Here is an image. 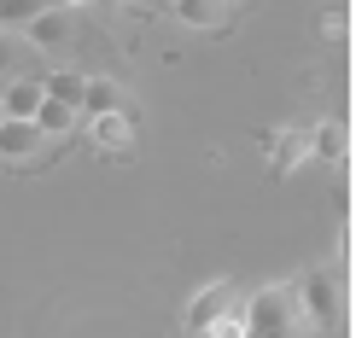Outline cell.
I'll return each instance as SVG.
<instances>
[{
	"label": "cell",
	"instance_id": "15",
	"mask_svg": "<svg viewBox=\"0 0 356 338\" xmlns=\"http://www.w3.org/2000/svg\"><path fill=\"white\" fill-rule=\"evenodd\" d=\"M321 29L339 41V35H350V18H345V12H327V24H321Z\"/></svg>",
	"mask_w": 356,
	"mask_h": 338
},
{
	"label": "cell",
	"instance_id": "13",
	"mask_svg": "<svg viewBox=\"0 0 356 338\" xmlns=\"http://www.w3.org/2000/svg\"><path fill=\"white\" fill-rule=\"evenodd\" d=\"M269 152H275V175H286V169H298V158L309 152V146H304V135H275Z\"/></svg>",
	"mask_w": 356,
	"mask_h": 338
},
{
	"label": "cell",
	"instance_id": "18",
	"mask_svg": "<svg viewBox=\"0 0 356 338\" xmlns=\"http://www.w3.org/2000/svg\"><path fill=\"white\" fill-rule=\"evenodd\" d=\"M199 338H204V332H199Z\"/></svg>",
	"mask_w": 356,
	"mask_h": 338
},
{
	"label": "cell",
	"instance_id": "11",
	"mask_svg": "<svg viewBox=\"0 0 356 338\" xmlns=\"http://www.w3.org/2000/svg\"><path fill=\"white\" fill-rule=\"evenodd\" d=\"M70 123H76V111H65V105H53V99H41V111H35L41 140H47V135H70Z\"/></svg>",
	"mask_w": 356,
	"mask_h": 338
},
{
	"label": "cell",
	"instance_id": "7",
	"mask_svg": "<svg viewBox=\"0 0 356 338\" xmlns=\"http://www.w3.org/2000/svg\"><path fill=\"white\" fill-rule=\"evenodd\" d=\"M35 111H41V82H12L0 94V117L6 123H35Z\"/></svg>",
	"mask_w": 356,
	"mask_h": 338
},
{
	"label": "cell",
	"instance_id": "17",
	"mask_svg": "<svg viewBox=\"0 0 356 338\" xmlns=\"http://www.w3.org/2000/svg\"><path fill=\"white\" fill-rule=\"evenodd\" d=\"M350 251H356V233H350V222H345V228H339V257L350 262Z\"/></svg>",
	"mask_w": 356,
	"mask_h": 338
},
{
	"label": "cell",
	"instance_id": "2",
	"mask_svg": "<svg viewBox=\"0 0 356 338\" xmlns=\"http://www.w3.org/2000/svg\"><path fill=\"white\" fill-rule=\"evenodd\" d=\"M245 338H304L292 286H263L257 298L245 303Z\"/></svg>",
	"mask_w": 356,
	"mask_h": 338
},
{
	"label": "cell",
	"instance_id": "12",
	"mask_svg": "<svg viewBox=\"0 0 356 338\" xmlns=\"http://www.w3.org/2000/svg\"><path fill=\"white\" fill-rule=\"evenodd\" d=\"M175 18H181V24H193V29H211V24H222V18H228V6H204V0H181V6H175Z\"/></svg>",
	"mask_w": 356,
	"mask_h": 338
},
{
	"label": "cell",
	"instance_id": "5",
	"mask_svg": "<svg viewBox=\"0 0 356 338\" xmlns=\"http://www.w3.org/2000/svg\"><path fill=\"white\" fill-rule=\"evenodd\" d=\"M94 146L111 152V158H129V152H135V117H129V111L94 117Z\"/></svg>",
	"mask_w": 356,
	"mask_h": 338
},
{
	"label": "cell",
	"instance_id": "14",
	"mask_svg": "<svg viewBox=\"0 0 356 338\" xmlns=\"http://www.w3.org/2000/svg\"><path fill=\"white\" fill-rule=\"evenodd\" d=\"M204 338H245V303H228V310L204 327Z\"/></svg>",
	"mask_w": 356,
	"mask_h": 338
},
{
	"label": "cell",
	"instance_id": "4",
	"mask_svg": "<svg viewBox=\"0 0 356 338\" xmlns=\"http://www.w3.org/2000/svg\"><path fill=\"white\" fill-rule=\"evenodd\" d=\"M228 303H234V280H211L204 291H193V303H187V338H199Z\"/></svg>",
	"mask_w": 356,
	"mask_h": 338
},
{
	"label": "cell",
	"instance_id": "16",
	"mask_svg": "<svg viewBox=\"0 0 356 338\" xmlns=\"http://www.w3.org/2000/svg\"><path fill=\"white\" fill-rule=\"evenodd\" d=\"M12 65H18V41L0 35V70H12Z\"/></svg>",
	"mask_w": 356,
	"mask_h": 338
},
{
	"label": "cell",
	"instance_id": "6",
	"mask_svg": "<svg viewBox=\"0 0 356 338\" xmlns=\"http://www.w3.org/2000/svg\"><path fill=\"white\" fill-rule=\"evenodd\" d=\"M309 158H321V164H345L350 158V128L339 123V117H327V123H316V135L304 140Z\"/></svg>",
	"mask_w": 356,
	"mask_h": 338
},
{
	"label": "cell",
	"instance_id": "3",
	"mask_svg": "<svg viewBox=\"0 0 356 338\" xmlns=\"http://www.w3.org/2000/svg\"><path fill=\"white\" fill-rule=\"evenodd\" d=\"M24 29H29V41H35L41 53H65V47H70V35H76V24H70V12H65V6H41Z\"/></svg>",
	"mask_w": 356,
	"mask_h": 338
},
{
	"label": "cell",
	"instance_id": "9",
	"mask_svg": "<svg viewBox=\"0 0 356 338\" xmlns=\"http://www.w3.org/2000/svg\"><path fill=\"white\" fill-rule=\"evenodd\" d=\"M41 152V128L35 123H6L0 117V158H29Z\"/></svg>",
	"mask_w": 356,
	"mask_h": 338
},
{
	"label": "cell",
	"instance_id": "8",
	"mask_svg": "<svg viewBox=\"0 0 356 338\" xmlns=\"http://www.w3.org/2000/svg\"><path fill=\"white\" fill-rule=\"evenodd\" d=\"M82 87H88V76H76V70H53V76L41 82V99H53V105H65V111H82Z\"/></svg>",
	"mask_w": 356,
	"mask_h": 338
},
{
	"label": "cell",
	"instance_id": "1",
	"mask_svg": "<svg viewBox=\"0 0 356 338\" xmlns=\"http://www.w3.org/2000/svg\"><path fill=\"white\" fill-rule=\"evenodd\" d=\"M292 303H298V321L309 332H339V321H345V291L327 269H309L298 286H292Z\"/></svg>",
	"mask_w": 356,
	"mask_h": 338
},
{
	"label": "cell",
	"instance_id": "10",
	"mask_svg": "<svg viewBox=\"0 0 356 338\" xmlns=\"http://www.w3.org/2000/svg\"><path fill=\"white\" fill-rule=\"evenodd\" d=\"M82 111H94V117H111V111H117V82L94 76V82L82 87Z\"/></svg>",
	"mask_w": 356,
	"mask_h": 338
}]
</instances>
